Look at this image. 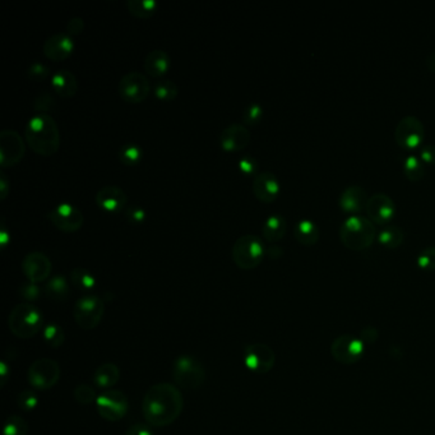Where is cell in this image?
<instances>
[{
    "instance_id": "7402d4cb",
    "label": "cell",
    "mask_w": 435,
    "mask_h": 435,
    "mask_svg": "<svg viewBox=\"0 0 435 435\" xmlns=\"http://www.w3.org/2000/svg\"><path fill=\"white\" fill-rule=\"evenodd\" d=\"M281 192L280 181L275 174L271 171H263L256 175L253 180V193L256 199L263 203L275 202Z\"/></svg>"
},
{
    "instance_id": "4fadbf2b",
    "label": "cell",
    "mask_w": 435,
    "mask_h": 435,
    "mask_svg": "<svg viewBox=\"0 0 435 435\" xmlns=\"http://www.w3.org/2000/svg\"><path fill=\"white\" fill-rule=\"evenodd\" d=\"M96 409L105 420L119 422L128 414V398L120 390H105L97 397Z\"/></svg>"
},
{
    "instance_id": "e0dca14e",
    "label": "cell",
    "mask_w": 435,
    "mask_h": 435,
    "mask_svg": "<svg viewBox=\"0 0 435 435\" xmlns=\"http://www.w3.org/2000/svg\"><path fill=\"white\" fill-rule=\"evenodd\" d=\"M52 269L50 258L43 252H31L22 261V271L27 281L33 283L46 281L52 275Z\"/></svg>"
},
{
    "instance_id": "11a10c76",
    "label": "cell",
    "mask_w": 435,
    "mask_h": 435,
    "mask_svg": "<svg viewBox=\"0 0 435 435\" xmlns=\"http://www.w3.org/2000/svg\"><path fill=\"white\" fill-rule=\"evenodd\" d=\"M8 371H11V368L6 361H1V387H4L7 383Z\"/></svg>"
},
{
    "instance_id": "83f0119b",
    "label": "cell",
    "mask_w": 435,
    "mask_h": 435,
    "mask_svg": "<svg viewBox=\"0 0 435 435\" xmlns=\"http://www.w3.org/2000/svg\"><path fill=\"white\" fill-rule=\"evenodd\" d=\"M405 240L403 230L397 225L390 224L384 226L378 234V242L387 249H397L402 245Z\"/></svg>"
},
{
    "instance_id": "f6af8a7d",
    "label": "cell",
    "mask_w": 435,
    "mask_h": 435,
    "mask_svg": "<svg viewBox=\"0 0 435 435\" xmlns=\"http://www.w3.org/2000/svg\"><path fill=\"white\" fill-rule=\"evenodd\" d=\"M239 170L248 176H254L258 175V162L254 157L252 156H244L239 160Z\"/></svg>"
},
{
    "instance_id": "5b68a950",
    "label": "cell",
    "mask_w": 435,
    "mask_h": 435,
    "mask_svg": "<svg viewBox=\"0 0 435 435\" xmlns=\"http://www.w3.org/2000/svg\"><path fill=\"white\" fill-rule=\"evenodd\" d=\"M232 261L244 271L254 269L261 264L266 256V248L259 237L252 234L242 235L232 245Z\"/></svg>"
},
{
    "instance_id": "484cf974",
    "label": "cell",
    "mask_w": 435,
    "mask_h": 435,
    "mask_svg": "<svg viewBox=\"0 0 435 435\" xmlns=\"http://www.w3.org/2000/svg\"><path fill=\"white\" fill-rule=\"evenodd\" d=\"M288 231V222L282 215H271L263 224L262 234L269 243H277L285 237Z\"/></svg>"
},
{
    "instance_id": "d590c367",
    "label": "cell",
    "mask_w": 435,
    "mask_h": 435,
    "mask_svg": "<svg viewBox=\"0 0 435 435\" xmlns=\"http://www.w3.org/2000/svg\"><path fill=\"white\" fill-rule=\"evenodd\" d=\"M30 426L26 420L20 415L8 416L4 422V435H27Z\"/></svg>"
},
{
    "instance_id": "bcb514c9",
    "label": "cell",
    "mask_w": 435,
    "mask_h": 435,
    "mask_svg": "<svg viewBox=\"0 0 435 435\" xmlns=\"http://www.w3.org/2000/svg\"><path fill=\"white\" fill-rule=\"evenodd\" d=\"M420 160L429 166H434L435 165V145L433 143H425L422 147L419 148V154Z\"/></svg>"
},
{
    "instance_id": "7c38bea8",
    "label": "cell",
    "mask_w": 435,
    "mask_h": 435,
    "mask_svg": "<svg viewBox=\"0 0 435 435\" xmlns=\"http://www.w3.org/2000/svg\"><path fill=\"white\" fill-rule=\"evenodd\" d=\"M244 365L248 371L258 375L267 374L275 368V351L262 342L250 344L244 350Z\"/></svg>"
},
{
    "instance_id": "8fae6325",
    "label": "cell",
    "mask_w": 435,
    "mask_h": 435,
    "mask_svg": "<svg viewBox=\"0 0 435 435\" xmlns=\"http://www.w3.org/2000/svg\"><path fill=\"white\" fill-rule=\"evenodd\" d=\"M118 92L127 103H141L149 96L151 84L141 72H129L120 79Z\"/></svg>"
},
{
    "instance_id": "4316f807",
    "label": "cell",
    "mask_w": 435,
    "mask_h": 435,
    "mask_svg": "<svg viewBox=\"0 0 435 435\" xmlns=\"http://www.w3.org/2000/svg\"><path fill=\"white\" fill-rule=\"evenodd\" d=\"M120 379V371L118 368V365L114 363H103L97 368L94 373V384L98 388L108 390L110 387L115 385Z\"/></svg>"
},
{
    "instance_id": "3957f363",
    "label": "cell",
    "mask_w": 435,
    "mask_h": 435,
    "mask_svg": "<svg viewBox=\"0 0 435 435\" xmlns=\"http://www.w3.org/2000/svg\"><path fill=\"white\" fill-rule=\"evenodd\" d=\"M377 235V229L364 216H349L339 227V240L347 249L363 252L371 248Z\"/></svg>"
},
{
    "instance_id": "6da1fadb",
    "label": "cell",
    "mask_w": 435,
    "mask_h": 435,
    "mask_svg": "<svg viewBox=\"0 0 435 435\" xmlns=\"http://www.w3.org/2000/svg\"><path fill=\"white\" fill-rule=\"evenodd\" d=\"M184 407V398L176 385L171 383L154 384L146 392L142 411L148 425L169 426L179 417Z\"/></svg>"
},
{
    "instance_id": "277c9868",
    "label": "cell",
    "mask_w": 435,
    "mask_h": 435,
    "mask_svg": "<svg viewBox=\"0 0 435 435\" xmlns=\"http://www.w3.org/2000/svg\"><path fill=\"white\" fill-rule=\"evenodd\" d=\"M44 323L43 313L33 303H20L8 317V328L17 339H28L41 331Z\"/></svg>"
},
{
    "instance_id": "9c48e42d",
    "label": "cell",
    "mask_w": 435,
    "mask_h": 435,
    "mask_svg": "<svg viewBox=\"0 0 435 435\" xmlns=\"http://www.w3.org/2000/svg\"><path fill=\"white\" fill-rule=\"evenodd\" d=\"M425 140V127L419 118L414 115L403 116L397 123L395 129V141L397 146L407 152L419 149Z\"/></svg>"
},
{
    "instance_id": "2e32d148",
    "label": "cell",
    "mask_w": 435,
    "mask_h": 435,
    "mask_svg": "<svg viewBox=\"0 0 435 435\" xmlns=\"http://www.w3.org/2000/svg\"><path fill=\"white\" fill-rule=\"evenodd\" d=\"M366 215L374 225L387 226L396 215V205L390 196L384 193H377L371 196L366 205Z\"/></svg>"
},
{
    "instance_id": "f1b7e54d",
    "label": "cell",
    "mask_w": 435,
    "mask_h": 435,
    "mask_svg": "<svg viewBox=\"0 0 435 435\" xmlns=\"http://www.w3.org/2000/svg\"><path fill=\"white\" fill-rule=\"evenodd\" d=\"M45 294L54 301H64L69 295V283L63 275L52 277L45 286Z\"/></svg>"
},
{
    "instance_id": "74e56055",
    "label": "cell",
    "mask_w": 435,
    "mask_h": 435,
    "mask_svg": "<svg viewBox=\"0 0 435 435\" xmlns=\"http://www.w3.org/2000/svg\"><path fill=\"white\" fill-rule=\"evenodd\" d=\"M74 398L79 405H91L96 398V390L90 384H78L74 388Z\"/></svg>"
},
{
    "instance_id": "681fc988",
    "label": "cell",
    "mask_w": 435,
    "mask_h": 435,
    "mask_svg": "<svg viewBox=\"0 0 435 435\" xmlns=\"http://www.w3.org/2000/svg\"><path fill=\"white\" fill-rule=\"evenodd\" d=\"M125 435H154V433L146 424H135L127 430Z\"/></svg>"
},
{
    "instance_id": "cb8c5ba5",
    "label": "cell",
    "mask_w": 435,
    "mask_h": 435,
    "mask_svg": "<svg viewBox=\"0 0 435 435\" xmlns=\"http://www.w3.org/2000/svg\"><path fill=\"white\" fill-rule=\"evenodd\" d=\"M54 92L63 98H71L77 94L78 82L74 73L68 69H59L52 76Z\"/></svg>"
},
{
    "instance_id": "f546056e",
    "label": "cell",
    "mask_w": 435,
    "mask_h": 435,
    "mask_svg": "<svg viewBox=\"0 0 435 435\" xmlns=\"http://www.w3.org/2000/svg\"><path fill=\"white\" fill-rule=\"evenodd\" d=\"M402 170L406 179L412 183L420 181L425 176V164L417 154H409L405 157Z\"/></svg>"
},
{
    "instance_id": "d6a6232c",
    "label": "cell",
    "mask_w": 435,
    "mask_h": 435,
    "mask_svg": "<svg viewBox=\"0 0 435 435\" xmlns=\"http://www.w3.org/2000/svg\"><path fill=\"white\" fill-rule=\"evenodd\" d=\"M118 159L125 166H135L143 159L142 148L135 143H125L118 152Z\"/></svg>"
},
{
    "instance_id": "ac0fdd59",
    "label": "cell",
    "mask_w": 435,
    "mask_h": 435,
    "mask_svg": "<svg viewBox=\"0 0 435 435\" xmlns=\"http://www.w3.org/2000/svg\"><path fill=\"white\" fill-rule=\"evenodd\" d=\"M252 135L244 124H230L220 135V146L226 152H239L249 146Z\"/></svg>"
},
{
    "instance_id": "60d3db41",
    "label": "cell",
    "mask_w": 435,
    "mask_h": 435,
    "mask_svg": "<svg viewBox=\"0 0 435 435\" xmlns=\"http://www.w3.org/2000/svg\"><path fill=\"white\" fill-rule=\"evenodd\" d=\"M124 218L130 225H141L146 220V211L141 205H127L124 210Z\"/></svg>"
},
{
    "instance_id": "db71d44e",
    "label": "cell",
    "mask_w": 435,
    "mask_h": 435,
    "mask_svg": "<svg viewBox=\"0 0 435 435\" xmlns=\"http://www.w3.org/2000/svg\"><path fill=\"white\" fill-rule=\"evenodd\" d=\"M425 65L429 71L435 73V52H431L425 59Z\"/></svg>"
},
{
    "instance_id": "ffe728a7",
    "label": "cell",
    "mask_w": 435,
    "mask_h": 435,
    "mask_svg": "<svg viewBox=\"0 0 435 435\" xmlns=\"http://www.w3.org/2000/svg\"><path fill=\"white\" fill-rule=\"evenodd\" d=\"M96 205L103 211L116 213V212H124L128 203V196L123 191L122 188L116 186H103L96 193Z\"/></svg>"
},
{
    "instance_id": "30bf717a",
    "label": "cell",
    "mask_w": 435,
    "mask_h": 435,
    "mask_svg": "<svg viewBox=\"0 0 435 435\" xmlns=\"http://www.w3.org/2000/svg\"><path fill=\"white\" fill-rule=\"evenodd\" d=\"M60 375L62 371L58 363L52 358H43L30 365L27 380L36 390H47L57 385Z\"/></svg>"
},
{
    "instance_id": "44dd1931",
    "label": "cell",
    "mask_w": 435,
    "mask_h": 435,
    "mask_svg": "<svg viewBox=\"0 0 435 435\" xmlns=\"http://www.w3.org/2000/svg\"><path fill=\"white\" fill-rule=\"evenodd\" d=\"M43 50L46 58L52 62H62L71 57L74 50V40L69 33H54L49 39H46Z\"/></svg>"
},
{
    "instance_id": "603a6c76",
    "label": "cell",
    "mask_w": 435,
    "mask_h": 435,
    "mask_svg": "<svg viewBox=\"0 0 435 435\" xmlns=\"http://www.w3.org/2000/svg\"><path fill=\"white\" fill-rule=\"evenodd\" d=\"M143 68L149 77L160 78L170 71L171 59L165 50L154 49L148 52L143 63Z\"/></svg>"
},
{
    "instance_id": "e575fe53",
    "label": "cell",
    "mask_w": 435,
    "mask_h": 435,
    "mask_svg": "<svg viewBox=\"0 0 435 435\" xmlns=\"http://www.w3.org/2000/svg\"><path fill=\"white\" fill-rule=\"evenodd\" d=\"M154 96L161 101H173L179 95V89L173 81L164 79L154 84Z\"/></svg>"
},
{
    "instance_id": "d6986e66",
    "label": "cell",
    "mask_w": 435,
    "mask_h": 435,
    "mask_svg": "<svg viewBox=\"0 0 435 435\" xmlns=\"http://www.w3.org/2000/svg\"><path fill=\"white\" fill-rule=\"evenodd\" d=\"M369 196L363 186H349L341 193L339 199V208L350 216H358L361 212L366 210Z\"/></svg>"
},
{
    "instance_id": "9a60e30c",
    "label": "cell",
    "mask_w": 435,
    "mask_h": 435,
    "mask_svg": "<svg viewBox=\"0 0 435 435\" xmlns=\"http://www.w3.org/2000/svg\"><path fill=\"white\" fill-rule=\"evenodd\" d=\"M46 216L57 229L64 232H76L84 226V213L71 203H59Z\"/></svg>"
},
{
    "instance_id": "7dc6e473",
    "label": "cell",
    "mask_w": 435,
    "mask_h": 435,
    "mask_svg": "<svg viewBox=\"0 0 435 435\" xmlns=\"http://www.w3.org/2000/svg\"><path fill=\"white\" fill-rule=\"evenodd\" d=\"M84 21L81 17H73L71 20L68 21L67 23V31L71 35V36H76L79 33H84Z\"/></svg>"
},
{
    "instance_id": "ee69618b",
    "label": "cell",
    "mask_w": 435,
    "mask_h": 435,
    "mask_svg": "<svg viewBox=\"0 0 435 435\" xmlns=\"http://www.w3.org/2000/svg\"><path fill=\"white\" fill-rule=\"evenodd\" d=\"M27 74H28V77L33 79V81H44L46 77H49L50 69H49V67H46L45 64L39 63V62H35V63H33V64L28 67Z\"/></svg>"
},
{
    "instance_id": "ab89813d",
    "label": "cell",
    "mask_w": 435,
    "mask_h": 435,
    "mask_svg": "<svg viewBox=\"0 0 435 435\" xmlns=\"http://www.w3.org/2000/svg\"><path fill=\"white\" fill-rule=\"evenodd\" d=\"M17 405L22 411H33L39 406V396L35 390H23L17 396Z\"/></svg>"
},
{
    "instance_id": "7bdbcfd3",
    "label": "cell",
    "mask_w": 435,
    "mask_h": 435,
    "mask_svg": "<svg viewBox=\"0 0 435 435\" xmlns=\"http://www.w3.org/2000/svg\"><path fill=\"white\" fill-rule=\"evenodd\" d=\"M20 294L25 300H27V303H31V301L39 299L40 295H41V290L38 286V283L26 281L21 285Z\"/></svg>"
},
{
    "instance_id": "8d00e7d4",
    "label": "cell",
    "mask_w": 435,
    "mask_h": 435,
    "mask_svg": "<svg viewBox=\"0 0 435 435\" xmlns=\"http://www.w3.org/2000/svg\"><path fill=\"white\" fill-rule=\"evenodd\" d=\"M416 263L419 266V269L426 272H433L435 271V247H426L419 253V256L416 258Z\"/></svg>"
},
{
    "instance_id": "d4e9b609",
    "label": "cell",
    "mask_w": 435,
    "mask_h": 435,
    "mask_svg": "<svg viewBox=\"0 0 435 435\" xmlns=\"http://www.w3.org/2000/svg\"><path fill=\"white\" fill-rule=\"evenodd\" d=\"M294 237L298 243L304 247H314L320 242V232L318 226L312 220H300L295 225Z\"/></svg>"
},
{
    "instance_id": "c3c4849f",
    "label": "cell",
    "mask_w": 435,
    "mask_h": 435,
    "mask_svg": "<svg viewBox=\"0 0 435 435\" xmlns=\"http://www.w3.org/2000/svg\"><path fill=\"white\" fill-rule=\"evenodd\" d=\"M358 337L363 339L365 345H371V344H374L377 341L378 337H379V332H378L374 327H366V328L361 331V334Z\"/></svg>"
},
{
    "instance_id": "1f68e13d",
    "label": "cell",
    "mask_w": 435,
    "mask_h": 435,
    "mask_svg": "<svg viewBox=\"0 0 435 435\" xmlns=\"http://www.w3.org/2000/svg\"><path fill=\"white\" fill-rule=\"evenodd\" d=\"M71 281L74 288L84 293H89L96 286L95 276L92 275L89 269L82 267L72 269Z\"/></svg>"
},
{
    "instance_id": "ba28073f",
    "label": "cell",
    "mask_w": 435,
    "mask_h": 435,
    "mask_svg": "<svg viewBox=\"0 0 435 435\" xmlns=\"http://www.w3.org/2000/svg\"><path fill=\"white\" fill-rule=\"evenodd\" d=\"M365 349L366 345L363 342V339L350 333L339 334V337L333 339L329 346L331 356L339 364L347 366L358 363L364 356Z\"/></svg>"
},
{
    "instance_id": "816d5d0a",
    "label": "cell",
    "mask_w": 435,
    "mask_h": 435,
    "mask_svg": "<svg viewBox=\"0 0 435 435\" xmlns=\"http://www.w3.org/2000/svg\"><path fill=\"white\" fill-rule=\"evenodd\" d=\"M266 256H269L271 259H278L283 256V249L278 245H271L269 248H266Z\"/></svg>"
},
{
    "instance_id": "836d02e7",
    "label": "cell",
    "mask_w": 435,
    "mask_h": 435,
    "mask_svg": "<svg viewBox=\"0 0 435 435\" xmlns=\"http://www.w3.org/2000/svg\"><path fill=\"white\" fill-rule=\"evenodd\" d=\"M43 337L45 341L46 345L52 349H59L62 347L65 341V333L63 328L57 323H50L44 328Z\"/></svg>"
},
{
    "instance_id": "f5cc1de1",
    "label": "cell",
    "mask_w": 435,
    "mask_h": 435,
    "mask_svg": "<svg viewBox=\"0 0 435 435\" xmlns=\"http://www.w3.org/2000/svg\"><path fill=\"white\" fill-rule=\"evenodd\" d=\"M11 237H9V231H8L7 226L4 220H1V230H0V242H1V247L6 248L7 244L9 243Z\"/></svg>"
},
{
    "instance_id": "4dcf8cb0",
    "label": "cell",
    "mask_w": 435,
    "mask_h": 435,
    "mask_svg": "<svg viewBox=\"0 0 435 435\" xmlns=\"http://www.w3.org/2000/svg\"><path fill=\"white\" fill-rule=\"evenodd\" d=\"M127 7L130 14L137 18L147 20L157 12L159 3L156 0H128Z\"/></svg>"
},
{
    "instance_id": "b9f144b4",
    "label": "cell",
    "mask_w": 435,
    "mask_h": 435,
    "mask_svg": "<svg viewBox=\"0 0 435 435\" xmlns=\"http://www.w3.org/2000/svg\"><path fill=\"white\" fill-rule=\"evenodd\" d=\"M54 105H55V100L49 92L40 94L39 96L36 97L35 101H33L35 110L38 113H45V114H49V111L54 108Z\"/></svg>"
},
{
    "instance_id": "8992f818",
    "label": "cell",
    "mask_w": 435,
    "mask_h": 435,
    "mask_svg": "<svg viewBox=\"0 0 435 435\" xmlns=\"http://www.w3.org/2000/svg\"><path fill=\"white\" fill-rule=\"evenodd\" d=\"M174 382L184 390H194L202 387L205 380V365L198 358L183 355L173 365Z\"/></svg>"
},
{
    "instance_id": "f907efd6",
    "label": "cell",
    "mask_w": 435,
    "mask_h": 435,
    "mask_svg": "<svg viewBox=\"0 0 435 435\" xmlns=\"http://www.w3.org/2000/svg\"><path fill=\"white\" fill-rule=\"evenodd\" d=\"M9 194V179L6 173H0V199L4 200Z\"/></svg>"
},
{
    "instance_id": "52a82bcc",
    "label": "cell",
    "mask_w": 435,
    "mask_h": 435,
    "mask_svg": "<svg viewBox=\"0 0 435 435\" xmlns=\"http://www.w3.org/2000/svg\"><path fill=\"white\" fill-rule=\"evenodd\" d=\"M105 304L96 295H86L78 299L73 309V318L84 331L95 329L103 318Z\"/></svg>"
},
{
    "instance_id": "5bb4252c",
    "label": "cell",
    "mask_w": 435,
    "mask_h": 435,
    "mask_svg": "<svg viewBox=\"0 0 435 435\" xmlns=\"http://www.w3.org/2000/svg\"><path fill=\"white\" fill-rule=\"evenodd\" d=\"M26 154L23 138L13 129H4L0 133V166L3 169L17 165Z\"/></svg>"
},
{
    "instance_id": "f35d334b",
    "label": "cell",
    "mask_w": 435,
    "mask_h": 435,
    "mask_svg": "<svg viewBox=\"0 0 435 435\" xmlns=\"http://www.w3.org/2000/svg\"><path fill=\"white\" fill-rule=\"evenodd\" d=\"M263 118V108L259 103H249L243 111V115H242V120H243L244 125H256L258 123L262 120Z\"/></svg>"
},
{
    "instance_id": "7a4b0ae2",
    "label": "cell",
    "mask_w": 435,
    "mask_h": 435,
    "mask_svg": "<svg viewBox=\"0 0 435 435\" xmlns=\"http://www.w3.org/2000/svg\"><path fill=\"white\" fill-rule=\"evenodd\" d=\"M26 142L33 152L41 156H52L60 147L58 123L50 114L36 113L27 123Z\"/></svg>"
}]
</instances>
